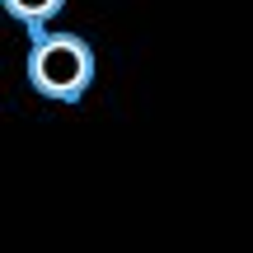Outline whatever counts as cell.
<instances>
[{"instance_id":"cell-1","label":"cell","mask_w":253,"mask_h":253,"mask_svg":"<svg viewBox=\"0 0 253 253\" xmlns=\"http://www.w3.org/2000/svg\"><path fill=\"white\" fill-rule=\"evenodd\" d=\"M28 84L52 103H75L94 84V47L75 33H33L28 42Z\"/></svg>"},{"instance_id":"cell-2","label":"cell","mask_w":253,"mask_h":253,"mask_svg":"<svg viewBox=\"0 0 253 253\" xmlns=\"http://www.w3.org/2000/svg\"><path fill=\"white\" fill-rule=\"evenodd\" d=\"M0 5H5V14L19 19L28 33H42V28L66 9V0H0Z\"/></svg>"}]
</instances>
